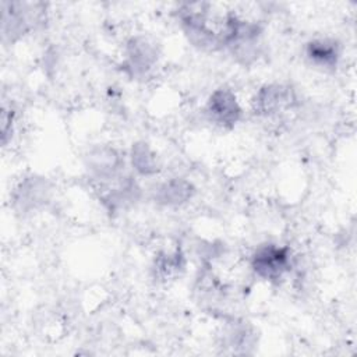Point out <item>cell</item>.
Returning a JSON list of instances; mask_svg holds the SVG:
<instances>
[{
	"mask_svg": "<svg viewBox=\"0 0 357 357\" xmlns=\"http://www.w3.org/2000/svg\"><path fill=\"white\" fill-rule=\"evenodd\" d=\"M307 53L311 60H314L315 63L322 64V66H332L336 63V59H337L336 46L326 40L311 42L308 45Z\"/></svg>",
	"mask_w": 357,
	"mask_h": 357,
	"instance_id": "4",
	"label": "cell"
},
{
	"mask_svg": "<svg viewBox=\"0 0 357 357\" xmlns=\"http://www.w3.org/2000/svg\"><path fill=\"white\" fill-rule=\"evenodd\" d=\"M291 100L289 89L282 86H268L262 89L257 98L258 109L264 113H273L289 105Z\"/></svg>",
	"mask_w": 357,
	"mask_h": 357,
	"instance_id": "3",
	"label": "cell"
},
{
	"mask_svg": "<svg viewBox=\"0 0 357 357\" xmlns=\"http://www.w3.org/2000/svg\"><path fill=\"white\" fill-rule=\"evenodd\" d=\"M209 112L222 124H233L240 116V107L236 98L229 91L223 89H219L212 95L209 100Z\"/></svg>",
	"mask_w": 357,
	"mask_h": 357,
	"instance_id": "2",
	"label": "cell"
},
{
	"mask_svg": "<svg viewBox=\"0 0 357 357\" xmlns=\"http://www.w3.org/2000/svg\"><path fill=\"white\" fill-rule=\"evenodd\" d=\"M254 271L265 279H278L289 268L287 248L265 245L261 247L252 258Z\"/></svg>",
	"mask_w": 357,
	"mask_h": 357,
	"instance_id": "1",
	"label": "cell"
}]
</instances>
